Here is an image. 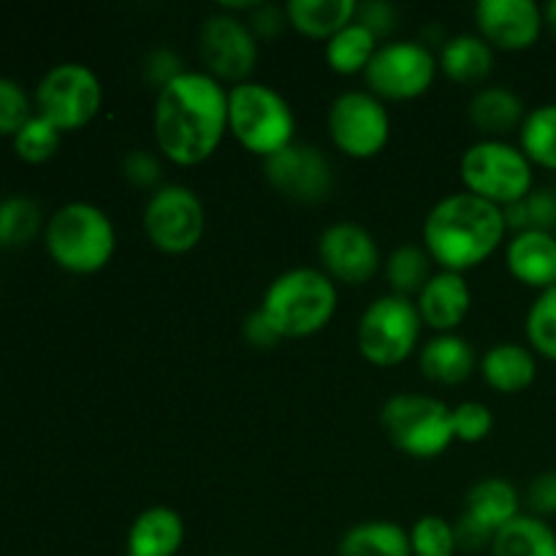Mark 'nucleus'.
Here are the masks:
<instances>
[{
  "instance_id": "nucleus-9",
  "label": "nucleus",
  "mask_w": 556,
  "mask_h": 556,
  "mask_svg": "<svg viewBox=\"0 0 556 556\" xmlns=\"http://www.w3.org/2000/svg\"><path fill=\"white\" fill-rule=\"evenodd\" d=\"M103 87L98 76L81 63H60L43 74L36 90V106L41 117L58 130L85 128L98 114Z\"/></svg>"
},
{
  "instance_id": "nucleus-19",
  "label": "nucleus",
  "mask_w": 556,
  "mask_h": 556,
  "mask_svg": "<svg viewBox=\"0 0 556 556\" xmlns=\"http://www.w3.org/2000/svg\"><path fill=\"white\" fill-rule=\"evenodd\" d=\"M462 516L481 532H486L489 538H494L519 516V492L505 478H486L470 489L467 508Z\"/></svg>"
},
{
  "instance_id": "nucleus-32",
  "label": "nucleus",
  "mask_w": 556,
  "mask_h": 556,
  "mask_svg": "<svg viewBox=\"0 0 556 556\" xmlns=\"http://www.w3.org/2000/svg\"><path fill=\"white\" fill-rule=\"evenodd\" d=\"M60 136H63V130L54 128L41 114H33L11 141H14V152L25 163H47L58 152Z\"/></svg>"
},
{
  "instance_id": "nucleus-5",
  "label": "nucleus",
  "mask_w": 556,
  "mask_h": 556,
  "mask_svg": "<svg viewBox=\"0 0 556 556\" xmlns=\"http://www.w3.org/2000/svg\"><path fill=\"white\" fill-rule=\"evenodd\" d=\"M228 130L244 150L269 157L291 144L296 119L275 87L242 81L228 92Z\"/></svg>"
},
{
  "instance_id": "nucleus-28",
  "label": "nucleus",
  "mask_w": 556,
  "mask_h": 556,
  "mask_svg": "<svg viewBox=\"0 0 556 556\" xmlns=\"http://www.w3.org/2000/svg\"><path fill=\"white\" fill-rule=\"evenodd\" d=\"M375 52H378V38L362 22H351L326 41V63L331 65V71L345 76L367 68Z\"/></svg>"
},
{
  "instance_id": "nucleus-38",
  "label": "nucleus",
  "mask_w": 556,
  "mask_h": 556,
  "mask_svg": "<svg viewBox=\"0 0 556 556\" xmlns=\"http://www.w3.org/2000/svg\"><path fill=\"white\" fill-rule=\"evenodd\" d=\"M356 22H362V25L367 27L375 38H380V36H386L391 27H394L396 11L391 3H364V5H358Z\"/></svg>"
},
{
  "instance_id": "nucleus-11",
  "label": "nucleus",
  "mask_w": 556,
  "mask_h": 556,
  "mask_svg": "<svg viewBox=\"0 0 556 556\" xmlns=\"http://www.w3.org/2000/svg\"><path fill=\"white\" fill-rule=\"evenodd\" d=\"M329 134L337 150L351 157H372L389 144L391 117L386 103L369 90H351L329 109Z\"/></svg>"
},
{
  "instance_id": "nucleus-31",
  "label": "nucleus",
  "mask_w": 556,
  "mask_h": 556,
  "mask_svg": "<svg viewBox=\"0 0 556 556\" xmlns=\"http://www.w3.org/2000/svg\"><path fill=\"white\" fill-rule=\"evenodd\" d=\"M41 231V210L27 195H11L0 201V244L20 248Z\"/></svg>"
},
{
  "instance_id": "nucleus-18",
  "label": "nucleus",
  "mask_w": 556,
  "mask_h": 556,
  "mask_svg": "<svg viewBox=\"0 0 556 556\" xmlns=\"http://www.w3.org/2000/svg\"><path fill=\"white\" fill-rule=\"evenodd\" d=\"M510 275L525 286L556 288V237L548 231H519L505 250Z\"/></svg>"
},
{
  "instance_id": "nucleus-2",
  "label": "nucleus",
  "mask_w": 556,
  "mask_h": 556,
  "mask_svg": "<svg viewBox=\"0 0 556 556\" xmlns=\"http://www.w3.org/2000/svg\"><path fill=\"white\" fill-rule=\"evenodd\" d=\"M503 206L483 201L472 193L445 195L429 210L424 220V244L429 258L443 271H465L483 264L503 244Z\"/></svg>"
},
{
  "instance_id": "nucleus-22",
  "label": "nucleus",
  "mask_w": 556,
  "mask_h": 556,
  "mask_svg": "<svg viewBox=\"0 0 556 556\" xmlns=\"http://www.w3.org/2000/svg\"><path fill=\"white\" fill-rule=\"evenodd\" d=\"M481 372L494 391L519 394L535 383L538 364L530 348L519 345V342H500L483 353Z\"/></svg>"
},
{
  "instance_id": "nucleus-7",
  "label": "nucleus",
  "mask_w": 556,
  "mask_h": 556,
  "mask_svg": "<svg viewBox=\"0 0 556 556\" xmlns=\"http://www.w3.org/2000/svg\"><path fill=\"white\" fill-rule=\"evenodd\" d=\"M383 432L402 454L434 459L454 443L451 407L434 396L396 394L380 410Z\"/></svg>"
},
{
  "instance_id": "nucleus-41",
  "label": "nucleus",
  "mask_w": 556,
  "mask_h": 556,
  "mask_svg": "<svg viewBox=\"0 0 556 556\" xmlns=\"http://www.w3.org/2000/svg\"><path fill=\"white\" fill-rule=\"evenodd\" d=\"M242 334L253 348H275L277 342L282 340V337L275 331V326H271L269 320H266V315L261 313V307L253 309V313L244 318Z\"/></svg>"
},
{
  "instance_id": "nucleus-27",
  "label": "nucleus",
  "mask_w": 556,
  "mask_h": 556,
  "mask_svg": "<svg viewBox=\"0 0 556 556\" xmlns=\"http://www.w3.org/2000/svg\"><path fill=\"white\" fill-rule=\"evenodd\" d=\"M489 548L492 556H556V532L538 516H516Z\"/></svg>"
},
{
  "instance_id": "nucleus-42",
  "label": "nucleus",
  "mask_w": 556,
  "mask_h": 556,
  "mask_svg": "<svg viewBox=\"0 0 556 556\" xmlns=\"http://www.w3.org/2000/svg\"><path fill=\"white\" fill-rule=\"evenodd\" d=\"M282 20H288V16L277 5L258 3L250 16V30L255 33V38H271L282 30Z\"/></svg>"
},
{
  "instance_id": "nucleus-35",
  "label": "nucleus",
  "mask_w": 556,
  "mask_h": 556,
  "mask_svg": "<svg viewBox=\"0 0 556 556\" xmlns=\"http://www.w3.org/2000/svg\"><path fill=\"white\" fill-rule=\"evenodd\" d=\"M30 117V98H27L25 87L9 76H0V136L14 139L16 130Z\"/></svg>"
},
{
  "instance_id": "nucleus-30",
  "label": "nucleus",
  "mask_w": 556,
  "mask_h": 556,
  "mask_svg": "<svg viewBox=\"0 0 556 556\" xmlns=\"http://www.w3.org/2000/svg\"><path fill=\"white\" fill-rule=\"evenodd\" d=\"M429 253L416 248V244H402L389 255L386 264V277H389L391 288L396 296L410 299L413 293H421L424 286L429 282Z\"/></svg>"
},
{
  "instance_id": "nucleus-14",
  "label": "nucleus",
  "mask_w": 556,
  "mask_h": 556,
  "mask_svg": "<svg viewBox=\"0 0 556 556\" xmlns=\"http://www.w3.org/2000/svg\"><path fill=\"white\" fill-rule=\"evenodd\" d=\"M264 172L277 193H282L291 201H299V204H318V201H326L331 188H334L329 161L313 144L291 141L280 152L264 157Z\"/></svg>"
},
{
  "instance_id": "nucleus-20",
  "label": "nucleus",
  "mask_w": 556,
  "mask_h": 556,
  "mask_svg": "<svg viewBox=\"0 0 556 556\" xmlns=\"http://www.w3.org/2000/svg\"><path fill=\"white\" fill-rule=\"evenodd\" d=\"M185 525L177 510L155 505L136 516L128 530V556H174L182 546Z\"/></svg>"
},
{
  "instance_id": "nucleus-4",
  "label": "nucleus",
  "mask_w": 556,
  "mask_h": 556,
  "mask_svg": "<svg viewBox=\"0 0 556 556\" xmlns=\"http://www.w3.org/2000/svg\"><path fill=\"white\" fill-rule=\"evenodd\" d=\"M47 253L58 266L74 275H92L112 261L117 248V233L112 220L98 206L74 201L49 217L43 228Z\"/></svg>"
},
{
  "instance_id": "nucleus-3",
  "label": "nucleus",
  "mask_w": 556,
  "mask_h": 556,
  "mask_svg": "<svg viewBox=\"0 0 556 556\" xmlns=\"http://www.w3.org/2000/svg\"><path fill=\"white\" fill-rule=\"evenodd\" d=\"M337 309V288L318 269L282 271L264 293L261 313L282 340H299L324 329Z\"/></svg>"
},
{
  "instance_id": "nucleus-10",
  "label": "nucleus",
  "mask_w": 556,
  "mask_h": 556,
  "mask_svg": "<svg viewBox=\"0 0 556 556\" xmlns=\"http://www.w3.org/2000/svg\"><path fill=\"white\" fill-rule=\"evenodd\" d=\"M440 63L427 43L394 41L378 47L369 65L364 68V79L372 96L380 101H410L424 96L432 87Z\"/></svg>"
},
{
  "instance_id": "nucleus-6",
  "label": "nucleus",
  "mask_w": 556,
  "mask_h": 556,
  "mask_svg": "<svg viewBox=\"0 0 556 556\" xmlns=\"http://www.w3.org/2000/svg\"><path fill=\"white\" fill-rule=\"evenodd\" d=\"M462 179L467 193L497 206H510L532 193V163L519 147L500 139H483L462 155Z\"/></svg>"
},
{
  "instance_id": "nucleus-8",
  "label": "nucleus",
  "mask_w": 556,
  "mask_h": 556,
  "mask_svg": "<svg viewBox=\"0 0 556 556\" xmlns=\"http://www.w3.org/2000/svg\"><path fill=\"white\" fill-rule=\"evenodd\" d=\"M421 324L418 304L410 299L396 293L375 299L358 320V351L378 367H396L416 351Z\"/></svg>"
},
{
  "instance_id": "nucleus-29",
  "label": "nucleus",
  "mask_w": 556,
  "mask_h": 556,
  "mask_svg": "<svg viewBox=\"0 0 556 556\" xmlns=\"http://www.w3.org/2000/svg\"><path fill=\"white\" fill-rule=\"evenodd\" d=\"M521 152L538 166L556 168V103L532 109L521 123Z\"/></svg>"
},
{
  "instance_id": "nucleus-12",
  "label": "nucleus",
  "mask_w": 556,
  "mask_h": 556,
  "mask_svg": "<svg viewBox=\"0 0 556 556\" xmlns=\"http://www.w3.org/2000/svg\"><path fill=\"white\" fill-rule=\"evenodd\" d=\"M144 231L163 253H188L204 237V204L185 185H166L147 201Z\"/></svg>"
},
{
  "instance_id": "nucleus-25",
  "label": "nucleus",
  "mask_w": 556,
  "mask_h": 556,
  "mask_svg": "<svg viewBox=\"0 0 556 556\" xmlns=\"http://www.w3.org/2000/svg\"><path fill=\"white\" fill-rule=\"evenodd\" d=\"M494 65V49L481 36L462 33L448 38L440 52V68L459 85H481Z\"/></svg>"
},
{
  "instance_id": "nucleus-26",
  "label": "nucleus",
  "mask_w": 556,
  "mask_h": 556,
  "mask_svg": "<svg viewBox=\"0 0 556 556\" xmlns=\"http://www.w3.org/2000/svg\"><path fill=\"white\" fill-rule=\"evenodd\" d=\"M340 556H413L410 532L394 521H364L342 535Z\"/></svg>"
},
{
  "instance_id": "nucleus-44",
  "label": "nucleus",
  "mask_w": 556,
  "mask_h": 556,
  "mask_svg": "<svg viewBox=\"0 0 556 556\" xmlns=\"http://www.w3.org/2000/svg\"><path fill=\"white\" fill-rule=\"evenodd\" d=\"M226 556H233V554H226Z\"/></svg>"
},
{
  "instance_id": "nucleus-13",
  "label": "nucleus",
  "mask_w": 556,
  "mask_h": 556,
  "mask_svg": "<svg viewBox=\"0 0 556 556\" xmlns=\"http://www.w3.org/2000/svg\"><path fill=\"white\" fill-rule=\"evenodd\" d=\"M199 52L206 74L242 85L258 60V38L239 16L212 14L201 25Z\"/></svg>"
},
{
  "instance_id": "nucleus-39",
  "label": "nucleus",
  "mask_w": 556,
  "mask_h": 556,
  "mask_svg": "<svg viewBox=\"0 0 556 556\" xmlns=\"http://www.w3.org/2000/svg\"><path fill=\"white\" fill-rule=\"evenodd\" d=\"M179 74H182L179 58L174 52H168V49H155V52L147 58V79H150L152 85H157V90H163V87L172 79H177Z\"/></svg>"
},
{
  "instance_id": "nucleus-36",
  "label": "nucleus",
  "mask_w": 556,
  "mask_h": 556,
  "mask_svg": "<svg viewBox=\"0 0 556 556\" xmlns=\"http://www.w3.org/2000/svg\"><path fill=\"white\" fill-rule=\"evenodd\" d=\"M451 421H454V438L462 443H481L494 427L492 410L481 402H462L451 410Z\"/></svg>"
},
{
  "instance_id": "nucleus-16",
  "label": "nucleus",
  "mask_w": 556,
  "mask_h": 556,
  "mask_svg": "<svg viewBox=\"0 0 556 556\" xmlns=\"http://www.w3.org/2000/svg\"><path fill=\"white\" fill-rule=\"evenodd\" d=\"M476 22L489 47L519 52L541 38L543 9L532 0H481L476 5Z\"/></svg>"
},
{
  "instance_id": "nucleus-23",
  "label": "nucleus",
  "mask_w": 556,
  "mask_h": 556,
  "mask_svg": "<svg viewBox=\"0 0 556 556\" xmlns=\"http://www.w3.org/2000/svg\"><path fill=\"white\" fill-rule=\"evenodd\" d=\"M525 101L508 87H483L470 101V119L489 139L510 134L525 123Z\"/></svg>"
},
{
  "instance_id": "nucleus-34",
  "label": "nucleus",
  "mask_w": 556,
  "mask_h": 556,
  "mask_svg": "<svg viewBox=\"0 0 556 556\" xmlns=\"http://www.w3.org/2000/svg\"><path fill=\"white\" fill-rule=\"evenodd\" d=\"M410 546L416 556H454L456 532L443 516H421L410 530Z\"/></svg>"
},
{
  "instance_id": "nucleus-33",
  "label": "nucleus",
  "mask_w": 556,
  "mask_h": 556,
  "mask_svg": "<svg viewBox=\"0 0 556 556\" xmlns=\"http://www.w3.org/2000/svg\"><path fill=\"white\" fill-rule=\"evenodd\" d=\"M527 337L530 345L556 362V288L541 291L527 313Z\"/></svg>"
},
{
  "instance_id": "nucleus-15",
  "label": "nucleus",
  "mask_w": 556,
  "mask_h": 556,
  "mask_svg": "<svg viewBox=\"0 0 556 556\" xmlns=\"http://www.w3.org/2000/svg\"><path fill=\"white\" fill-rule=\"evenodd\" d=\"M318 255L326 271L345 286H362L372 280L380 266V250L375 237L358 223H334L320 233Z\"/></svg>"
},
{
  "instance_id": "nucleus-21",
  "label": "nucleus",
  "mask_w": 556,
  "mask_h": 556,
  "mask_svg": "<svg viewBox=\"0 0 556 556\" xmlns=\"http://www.w3.org/2000/svg\"><path fill=\"white\" fill-rule=\"evenodd\" d=\"M421 372L427 380H434L440 386L465 383L476 369V351L470 342L459 334H438L424 345Z\"/></svg>"
},
{
  "instance_id": "nucleus-43",
  "label": "nucleus",
  "mask_w": 556,
  "mask_h": 556,
  "mask_svg": "<svg viewBox=\"0 0 556 556\" xmlns=\"http://www.w3.org/2000/svg\"><path fill=\"white\" fill-rule=\"evenodd\" d=\"M543 27L552 33V38L556 41V0L543 5Z\"/></svg>"
},
{
  "instance_id": "nucleus-40",
  "label": "nucleus",
  "mask_w": 556,
  "mask_h": 556,
  "mask_svg": "<svg viewBox=\"0 0 556 556\" xmlns=\"http://www.w3.org/2000/svg\"><path fill=\"white\" fill-rule=\"evenodd\" d=\"M125 177L130 179L139 188H147V185H155L157 177H161V166H157L155 157L144 150H134L128 157H125Z\"/></svg>"
},
{
  "instance_id": "nucleus-37",
  "label": "nucleus",
  "mask_w": 556,
  "mask_h": 556,
  "mask_svg": "<svg viewBox=\"0 0 556 556\" xmlns=\"http://www.w3.org/2000/svg\"><path fill=\"white\" fill-rule=\"evenodd\" d=\"M527 500L530 508L538 516H554L556 514V470L541 472L532 478L530 489H527Z\"/></svg>"
},
{
  "instance_id": "nucleus-24",
  "label": "nucleus",
  "mask_w": 556,
  "mask_h": 556,
  "mask_svg": "<svg viewBox=\"0 0 556 556\" xmlns=\"http://www.w3.org/2000/svg\"><path fill=\"white\" fill-rule=\"evenodd\" d=\"M356 0H291L286 5V16L299 33L307 38H326L356 22Z\"/></svg>"
},
{
  "instance_id": "nucleus-1",
  "label": "nucleus",
  "mask_w": 556,
  "mask_h": 556,
  "mask_svg": "<svg viewBox=\"0 0 556 556\" xmlns=\"http://www.w3.org/2000/svg\"><path fill=\"white\" fill-rule=\"evenodd\" d=\"M155 141L177 166H199L215 155L228 130V92L204 71H182L157 90Z\"/></svg>"
},
{
  "instance_id": "nucleus-17",
  "label": "nucleus",
  "mask_w": 556,
  "mask_h": 556,
  "mask_svg": "<svg viewBox=\"0 0 556 556\" xmlns=\"http://www.w3.org/2000/svg\"><path fill=\"white\" fill-rule=\"evenodd\" d=\"M470 286L459 271H440L429 277L424 291L418 293V313L427 326L438 334H454L456 326L470 313Z\"/></svg>"
}]
</instances>
